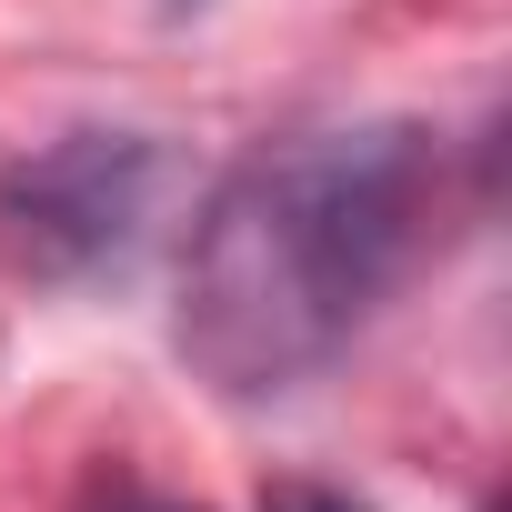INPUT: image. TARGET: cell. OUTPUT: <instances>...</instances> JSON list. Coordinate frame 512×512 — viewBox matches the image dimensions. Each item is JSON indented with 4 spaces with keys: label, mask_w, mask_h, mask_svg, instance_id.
Masks as SVG:
<instances>
[{
    "label": "cell",
    "mask_w": 512,
    "mask_h": 512,
    "mask_svg": "<svg viewBox=\"0 0 512 512\" xmlns=\"http://www.w3.org/2000/svg\"><path fill=\"white\" fill-rule=\"evenodd\" d=\"M452 211L432 121H322L241 151L181 241L171 342L221 402H282L332 372L422 272Z\"/></svg>",
    "instance_id": "6da1fadb"
},
{
    "label": "cell",
    "mask_w": 512,
    "mask_h": 512,
    "mask_svg": "<svg viewBox=\"0 0 512 512\" xmlns=\"http://www.w3.org/2000/svg\"><path fill=\"white\" fill-rule=\"evenodd\" d=\"M161 181H171L161 141L111 131V121H81L21 161H0V272L41 292L121 272L161 211Z\"/></svg>",
    "instance_id": "7a4b0ae2"
},
{
    "label": "cell",
    "mask_w": 512,
    "mask_h": 512,
    "mask_svg": "<svg viewBox=\"0 0 512 512\" xmlns=\"http://www.w3.org/2000/svg\"><path fill=\"white\" fill-rule=\"evenodd\" d=\"M272 512H372V502H352V492H322V482H292V492H272Z\"/></svg>",
    "instance_id": "3957f363"
}]
</instances>
